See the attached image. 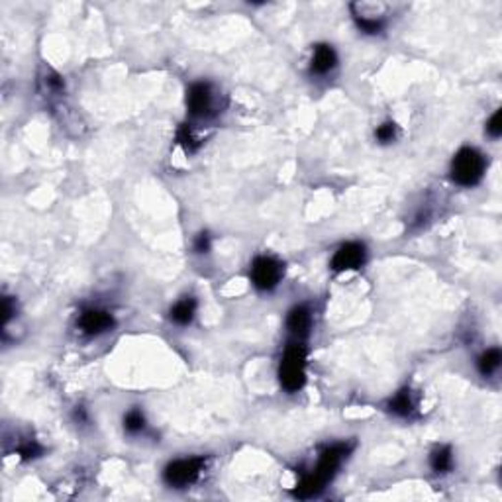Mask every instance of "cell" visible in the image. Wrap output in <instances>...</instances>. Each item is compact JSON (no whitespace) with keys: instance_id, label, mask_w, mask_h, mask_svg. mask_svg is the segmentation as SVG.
<instances>
[{"instance_id":"2","label":"cell","mask_w":502,"mask_h":502,"mask_svg":"<svg viewBox=\"0 0 502 502\" xmlns=\"http://www.w3.org/2000/svg\"><path fill=\"white\" fill-rule=\"evenodd\" d=\"M487 169L485 157L471 147L461 149L451 163V177L457 185L461 186H473L477 185Z\"/></svg>"},{"instance_id":"6","label":"cell","mask_w":502,"mask_h":502,"mask_svg":"<svg viewBox=\"0 0 502 502\" xmlns=\"http://www.w3.org/2000/svg\"><path fill=\"white\" fill-rule=\"evenodd\" d=\"M186 106L190 116L195 118H208L214 114V91L210 85L206 83H197L190 87V91L186 94Z\"/></svg>"},{"instance_id":"16","label":"cell","mask_w":502,"mask_h":502,"mask_svg":"<svg viewBox=\"0 0 502 502\" xmlns=\"http://www.w3.org/2000/svg\"><path fill=\"white\" fill-rule=\"evenodd\" d=\"M179 144L185 147L186 151H195L200 146V142L197 140V135H195L190 126H183L181 128V132H179Z\"/></svg>"},{"instance_id":"19","label":"cell","mask_w":502,"mask_h":502,"mask_svg":"<svg viewBox=\"0 0 502 502\" xmlns=\"http://www.w3.org/2000/svg\"><path fill=\"white\" fill-rule=\"evenodd\" d=\"M195 250L199 253H208L210 251V236L208 234H200L197 241H195Z\"/></svg>"},{"instance_id":"14","label":"cell","mask_w":502,"mask_h":502,"mask_svg":"<svg viewBox=\"0 0 502 502\" xmlns=\"http://www.w3.org/2000/svg\"><path fill=\"white\" fill-rule=\"evenodd\" d=\"M501 351L496 349V347H492V349H487L483 356L479 357V371H481V375H485V377H489L492 373H496L499 367H501Z\"/></svg>"},{"instance_id":"20","label":"cell","mask_w":502,"mask_h":502,"mask_svg":"<svg viewBox=\"0 0 502 502\" xmlns=\"http://www.w3.org/2000/svg\"><path fill=\"white\" fill-rule=\"evenodd\" d=\"M10 316H12V301L6 296V298L2 301V318H4V324L10 320Z\"/></svg>"},{"instance_id":"9","label":"cell","mask_w":502,"mask_h":502,"mask_svg":"<svg viewBox=\"0 0 502 502\" xmlns=\"http://www.w3.org/2000/svg\"><path fill=\"white\" fill-rule=\"evenodd\" d=\"M287 328L292 336H296L298 340L308 336V331L312 328V314L306 306H296L292 308L287 316Z\"/></svg>"},{"instance_id":"13","label":"cell","mask_w":502,"mask_h":502,"mask_svg":"<svg viewBox=\"0 0 502 502\" xmlns=\"http://www.w3.org/2000/svg\"><path fill=\"white\" fill-rule=\"evenodd\" d=\"M430 465L436 473H448L451 467H453V453L448 446H441L437 448L432 457H430Z\"/></svg>"},{"instance_id":"15","label":"cell","mask_w":502,"mask_h":502,"mask_svg":"<svg viewBox=\"0 0 502 502\" xmlns=\"http://www.w3.org/2000/svg\"><path fill=\"white\" fill-rule=\"evenodd\" d=\"M124 428L130 432V434H140L144 428H146V418L140 410H130L124 418Z\"/></svg>"},{"instance_id":"7","label":"cell","mask_w":502,"mask_h":502,"mask_svg":"<svg viewBox=\"0 0 502 502\" xmlns=\"http://www.w3.org/2000/svg\"><path fill=\"white\" fill-rule=\"evenodd\" d=\"M363 261H365V248L357 241H351L336 251V255L331 257V269L334 271H351V269L361 267Z\"/></svg>"},{"instance_id":"17","label":"cell","mask_w":502,"mask_h":502,"mask_svg":"<svg viewBox=\"0 0 502 502\" xmlns=\"http://www.w3.org/2000/svg\"><path fill=\"white\" fill-rule=\"evenodd\" d=\"M375 135H377V140H379V142H383V144H386V142H393V140H395V135H397V126H395L393 122H384V124H381V126L377 128Z\"/></svg>"},{"instance_id":"8","label":"cell","mask_w":502,"mask_h":502,"mask_svg":"<svg viewBox=\"0 0 502 502\" xmlns=\"http://www.w3.org/2000/svg\"><path fill=\"white\" fill-rule=\"evenodd\" d=\"M79 326L80 330L89 336H96V334H102V331H108L112 326H114V320L112 316L105 312V310H96V308H91V310H85L79 318Z\"/></svg>"},{"instance_id":"3","label":"cell","mask_w":502,"mask_h":502,"mask_svg":"<svg viewBox=\"0 0 502 502\" xmlns=\"http://www.w3.org/2000/svg\"><path fill=\"white\" fill-rule=\"evenodd\" d=\"M279 377H281V384L289 393H296L298 389H303L306 381V349L303 345L292 344L287 347L281 361Z\"/></svg>"},{"instance_id":"18","label":"cell","mask_w":502,"mask_h":502,"mask_svg":"<svg viewBox=\"0 0 502 502\" xmlns=\"http://www.w3.org/2000/svg\"><path fill=\"white\" fill-rule=\"evenodd\" d=\"M487 133H489L490 138H501L502 133L501 110H496V112L492 114V118L489 120V124H487Z\"/></svg>"},{"instance_id":"5","label":"cell","mask_w":502,"mask_h":502,"mask_svg":"<svg viewBox=\"0 0 502 502\" xmlns=\"http://www.w3.org/2000/svg\"><path fill=\"white\" fill-rule=\"evenodd\" d=\"M283 277V265L273 257H257L251 265V281L257 289L271 291Z\"/></svg>"},{"instance_id":"10","label":"cell","mask_w":502,"mask_h":502,"mask_svg":"<svg viewBox=\"0 0 502 502\" xmlns=\"http://www.w3.org/2000/svg\"><path fill=\"white\" fill-rule=\"evenodd\" d=\"M336 63H338V55H336V52H334L331 45L322 43V45H316V47H314V55H312V73H316V75H326V73H330L331 69L336 67Z\"/></svg>"},{"instance_id":"4","label":"cell","mask_w":502,"mask_h":502,"mask_svg":"<svg viewBox=\"0 0 502 502\" xmlns=\"http://www.w3.org/2000/svg\"><path fill=\"white\" fill-rule=\"evenodd\" d=\"M204 459L193 457V459H177L169 463L163 471V479L169 487H186L199 479L202 471Z\"/></svg>"},{"instance_id":"12","label":"cell","mask_w":502,"mask_h":502,"mask_svg":"<svg viewBox=\"0 0 502 502\" xmlns=\"http://www.w3.org/2000/svg\"><path fill=\"white\" fill-rule=\"evenodd\" d=\"M389 410L397 416H410L412 410H414V404H412V398H410V391L408 389H402L400 393H397L395 397L391 398L389 402Z\"/></svg>"},{"instance_id":"11","label":"cell","mask_w":502,"mask_h":502,"mask_svg":"<svg viewBox=\"0 0 502 502\" xmlns=\"http://www.w3.org/2000/svg\"><path fill=\"white\" fill-rule=\"evenodd\" d=\"M195 312H197V301L193 296H185L171 308V320L181 326H186L193 322Z\"/></svg>"},{"instance_id":"1","label":"cell","mask_w":502,"mask_h":502,"mask_svg":"<svg viewBox=\"0 0 502 502\" xmlns=\"http://www.w3.org/2000/svg\"><path fill=\"white\" fill-rule=\"evenodd\" d=\"M347 453H349V448L345 444H336V446H331L328 450L322 451L316 469L310 475L304 477L303 481L296 485L294 494L301 496V499H310V496L318 494L320 490L326 487V483L330 481L331 477L336 475L340 463L344 461V457Z\"/></svg>"}]
</instances>
